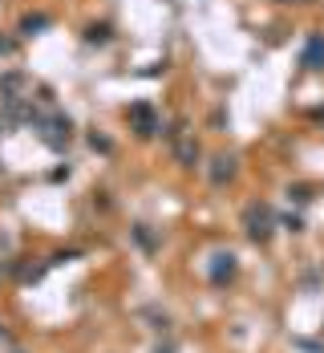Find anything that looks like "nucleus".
Instances as JSON below:
<instances>
[{
	"instance_id": "1",
	"label": "nucleus",
	"mask_w": 324,
	"mask_h": 353,
	"mask_svg": "<svg viewBox=\"0 0 324 353\" xmlns=\"http://www.w3.org/2000/svg\"><path fill=\"white\" fill-rule=\"evenodd\" d=\"M33 130H36V139L45 142L49 150H57V154H65L73 142V122L65 114H57L53 106H49V114H36L33 118Z\"/></svg>"
},
{
	"instance_id": "2",
	"label": "nucleus",
	"mask_w": 324,
	"mask_h": 353,
	"mask_svg": "<svg viewBox=\"0 0 324 353\" xmlns=\"http://www.w3.org/2000/svg\"><path fill=\"white\" fill-rule=\"evenodd\" d=\"M276 228H280V219H276V212H272L268 203H248V208H244V232H248L252 244L268 248L272 236H276Z\"/></svg>"
},
{
	"instance_id": "3",
	"label": "nucleus",
	"mask_w": 324,
	"mask_h": 353,
	"mask_svg": "<svg viewBox=\"0 0 324 353\" xmlns=\"http://www.w3.org/2000/svg\"><path fill=\"white\" fill-rule=\"evenodd\" d=\"M126 118H130V130H134L138 139H150V134L162 130V122H158V114H154L150 102H134V106L126 110Z\"/></svg>"
},
{
	"instance_id": "4",
	"label": "nucleus",
	"mask_w": 324,
	"mask_h": 353,
	"mask_svg": "<svg viewBox=\"0 0 324 353\" xmlns=\"http://www.w3.org/2000/svg\"><path fill=\"white\" fill-rule=\"evenodd\" d=\"M207 276H211V284H215V288H227V284L239 276V256H235V252H215V256H211Z\"/></svg>"
},
{
	"instance_id": "5",
	"label": "nucleus",
	"mask_w": 324,
	"mask_h": 353,
	"mask_svg": "<svg viewBox=\"0 0 324 353\" xmlns=\"http://www.w3.org/2000/svg\"><path fill=\"white\" fill-rule=\"evenodd\" d=\"M171 150H175V163L179 167H199V159H203V150H199V142H195V134H186V130H179L175 139H171Z\"/></svg>"
},
{
	"instance_id": "6",
	"label": "nucleus",
	"mask_w": 324,
	"mask_h": 353,
	"mask_svg": "<svg viewBox=\"0 0 324 353\" xmlns=\"http://www.w3.org/2000/svg\"><path fill=\"white\" fill-rule=\"evenodd\" d=\"M235 175H239V159H235V154H215V159H211V167H207L211 187H227Z\"/></svg>"
},
{
	"instance_id": "7",
	"label": "nucleus",
	"mask_w": 324,
	"mask_h": 353,
	"mask_svg": "<svg viewBox=\"0 0 324 353\" xmlns=\"http://www.w3.org/2000/svg\"><path fill=\"white\" fill-rule=\"evenodd\" d=\"M25 90H29V77H25L21 70L0 73V102H17V98H29Z\"/></svg>"
},
{
	"instance_id": "8",
	"label": "nucleus",
	"mask_w": 324,
	"mask_h": 353,
	"mask_svg": "<svg viewBox=\"0 0 324 353\" xmlns=\"http://www.w3.org/2000/svg\"><path fill=\"white\" fill-rule=\"evenodd\" d=\"M300 65L304 70H324V33H312L304 53H300Z\"/></svg>"
},
{
	"instance_id": "9",
	"label": "nucleus",
	"mask_w": 324,
	"mask_h": 353,
	"mask_svg": "<svg viewBox=\"0 0 324 353\" xmlns=\"http://www.w3.org/2000/svg\"><path fill=\"white\" fill-rule=\"evenodd\" d=\"M49 25H53L49 12H25V17H21V37H36V33H45Z\"/></svg>"
},
{
	"instance_id": "10",
	"label": "nucleus",
	"mask_w": 324,
	"mask_h": 353,
	"mask_svg": "<svg viewBox=\"0 0 324 353\" xmlns=\"http://www.w3.org/2000/svg\"><path fill=\"white\" fill-rule=\"evenodd\" d=\"M130 236H134V244L142 248L146 256H154V252H158V240H154L150 223H134V228H130Z\"/></svg>"
},
{
	"instance_id": "11",
	"label": "nucleus",
	"mask_w": 324,
	"mask_h": 353,
	"mask_svg": "<svg viewBox=\"0 0 324 353\" xmlns=\"http://www.w3.org/2000/svg\"><path fill=\"white\" fill-rule=\"evenodd\" d=\"M109 37H114V29L106 21L102 25H85V45H109Z\"/></svg>"
},
{
	"instance_id": "12",
	"label": "nucleus",
	"mask_w": 324,
	"mask_h": 353,
	"mask_svg": "<svg viewBox=\"0 0 324 353\" xmlns=\"http://www.w3.org/2000/svg\"><path fill=\"white\" fill-rule=\"evenodd\" d=\"M142 317L150 321L154 333H171V317H166V313H158V309H142Z\"/></svg>"
},
{
	"instance_id": "13",
	"label": "nucleus",
	"mask_w": 324,
	"mask_h": 353,
	"mask_svg": "<svg viewBox=\"0 0 324 353\" xmlns=\"http://www.w3.org/2000/svg\"><path fill=\"white\" fill-rule=\"evenodd\" d=\"M288 199L292 203H300V208L312 203V187H308V183H296V187H288Z\"/></svg>"
},
{
	"instance_id": "14",
	"label": "nucleus",
	"mask_w": 324,
	"mask_h": 353,
	"mask_svg": "<svg viewBox=\"0 0 324 353\" xmlns=\"http://www.w3.org/2000/svg\"><path fill=\"white\" fill-rule=\"evenodd\" d=\"M77 256H81V248H61V252L49 256V268H53V264H69V260H77Z\"/></svg>"
},
{
	"instance_id": "15",
	"label": "nucleus",
	"mask_w": 324,
	"mask_h": 353,
	"mask_svg": "<svg viewBox=\"0 0 324 353\" xmlns=\"http://www.w3.org/2000/svg\"><path fill=\"white\" fill-rule=\"evenodd\" d=\"M280 228H288L292 236H300V232H304V219H300V215H284V219H280Z\"/></svg>"
},
{
	"instance_id": "16",
	"label": "nucleus",
	"mask_w": 324,
	"mask_h": 353,
	"mask_svg": "<svg viewBox=\"0 0 324 353\" xmlns=\"http://www.w3.org/2000/svg\"><path fill=\"white\" fill-rule=\"evenodd\" d=\"M89 146H94V150H102V154H109V150H114V142H109L106 134H89Z\"/></svg>"
},
{
	"instance_id": "17",
	"label": "nucleus",
	"mask_w": 324,
	"mask_h": 353,
	"mask_svg": "<svg viewBox=\"0 0 324 353\" xmlns=\"http://www.w3.org/2000/svg\"><path fill=\"white\" fill-rule=\"evenodd\" d=\"M17 53V41L12 37H0V57H12Z\"/></svg>"
},
{
	"instance_id": "18",
	"label": "nucleus",
	"mask_w": 324,
	"mask_h": 353,
	"mask_svg": "<svg viewBox=\"0 0 324 353\" xmlns=\"http://www.w3.org/2000/svg\"><path fill=\"white\" fill-rule=\"evenodd\" d=\"M154 353H175V345L166 341V345H154Z\"/></svg>"
},
{
	"instance_id": "19",
	"label": "nucleus",
	"mask_w": 324,
	"mask_h": 353,
	"mask_svg": "<svg viewBox=\"0 0 324 353\" xmlns=\"http://www.w3.org/2000/svg\"><path fill=\"white\" fill-rule=\"evenodd\" d=\"M4 276H8V260H0V281H4Z\"/></svg>"
},
{
	"instance_id": "20",
	"label": "nucleus",
	"mask_w": 324,
	"mask_h": 353,
	"mask_svg": "<svg viewBox=\"0 0 324 353\" xmlns=\"http://www.w3.org/2000/svg\"><path fill=\"white\" fill-rule=\"evenodd\" d=\"M280 4H312V0H280Z\"/></svg>"
},
{
	"instance_id": "21",
	"label": "nucleus",
	"mask_w": 324,
	"mask_h": 353,
	"mask_svg": "<svg viewBox=\"0 0 324 353\" xmlns=\"http://www.w3.org/2000/svg\"><path fill=\"white\" fill-rule=\"evenodd\" d=\"M316 118H321V122H324V110H316Z\"/></svg>"
},
{
	"instance_id": "22",
	"label": "nucleus",
	"mask_w": 324,
	"mask_h": 353,
	"mask_svg": "<svg viewBox=\"0 0 324 353\" xmlns=\"http://www.w3.org/2000/svg\"><path fill=\"white\" fill-rule=\"evenodd\" d=\"M12 353H25V350H12Z\"/></svg>"
}]
</instances>
